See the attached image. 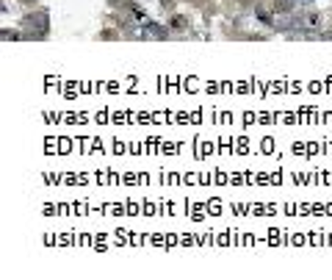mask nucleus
Masks as SVG:
<instances>
[{
  "label": "nucleus",
  "instance_id": "1",
  "mask_svg": "<svg viewBox=\"0 0 332 280\" xmlns=\"http://www.w3.org/2000/svg\"><path fill=\"white\" fill-rule=\"evenodd\" d=\"M34 25L42 31V34H44V25H48V17H44V14H39V17H28V20H25V28H34Z\"/></svg>",
  "mask_w": 332,
  "mask_h": 280
},
{
  "label": "nucleus",
  "instance_id": "2",
  "mask_svg": "<svg viewBox=\"0 0 332 280\" xmlns=\"http://www.w3.org/2000/svg\"><path fill=\"white\" fill-rule=\"evenodd\" d=\"M186 25H188V23H186L183 17H174L172 20V31H186Z\"/></svg>",
  "mask_w": 332,
  "mask_h": 280
},
{
  "label": "nucleus",
  "instance_id": "3",
  "mask_svg": "<svg viewBox=\"0 0 332 280\" xmlns=\"http://www.w3.org/2000/svg\"><path fill=\"white\" fill-rule=\"evenodd\" d=\"M160 6H164V9H172V0H160Z\"/></svg>",
  "mask_w": 332,
  "mask_h": 280
},
{
  "label": "nucleus",
  "instance_id": "4",
  "mask_svg": "<svg viewBox=\"0 0 332 280\" xmlns=\"http://www.w3.org/2000/svg\"><path fill=\"white\" fill-rule=\"evenodd\" d=\"M294 3H302V6H304V3H310V0H294Z\"/></svg>",
  "mask_w": 332,
  "mask_h": 280
}]
</instances>
